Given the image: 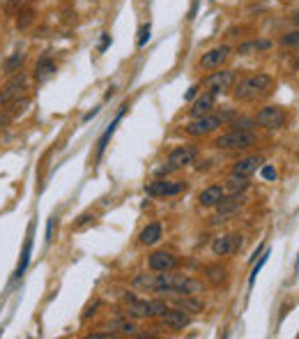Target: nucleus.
Segmentation results:
<instances>
[{
	"instance_id": "f257e3e1",
	"label": "nucleus",
	"mask_w": 299,
	"mask_h": 339,
	"mask_svg": "<svg viewBox=\"0 0 299 339\" xmlns=\"http://www.w3.org/2000/svg\"><path fill=\"white\" fill-rule=\"evenodd\" d=\"M133 286L138 288H150L156 293H184V295H193L202 288L200 282L191 279L189 274H177L173 270H164L159 274H138L133 277Z\"/></svg>"
},
{
	"instance_id": "f03ea898",
	"label": "nucleus",
	"mask_w": 299,
	"mask_h": 339,
	"mask_svg": "<svg viewBox=\"0 0 299 339\" xmlns=\"http://www.w3.org/2000/svg\"><path fill=\"white\" fill-rule=\"evenodd\" d=\"M271 83L274 81H271L269 74H251L235 86L233 95H235V99H242V102H253V99L269 93Z\"/></svg>"
},
{
	"instance_id": "7ed1b4c3",
	"label": "nucleus",
	"mask_w": 299,
	"mask_h": 339,
	"mask_svg": "<svg viewBox=\"0 0 299 339\" xmlns=\"http://www.w3.org/2000/svg\"><path fill=\"white\" fill-rule=\"evenodd\" d=\"M124 302H127V311L131 319H154L168 311L166 302L161 300H138L133 295H124Z\"/></svg>"
},
{
	"instance_id": "20e7f679",
	"label": "nucleus",
	"mask_w": 299,
	"mask_h": 339,
	"mask_svg": "<svg viewBox=\"0 0 299 339\" xmlns=\"http://www.w3.org/2000/svg\"><path fill=\"white\" fill-rule=\"evenodd\" d=\"M258 143V136L253 132H242V130H233L228 134H221L219 139L214 141L216 148L221 150H244L251 148V145Z\"/></svg>"
},
{
	"instance_id": "39448f33",
	"label": "nucleus",
	"mask_w": 299,
	"mask_h": 339,
	"mask_svg": "<svg viewBox=\"0 0 299 339\" xmlns=\"http://www.w3.org/2000/svg\"><path fill=\"white\" fill-rule=\"evenodd\" d=\"M233 113H219V116H202V118H193L191 122H189L187 127H184V132H187L189 136H205L210 134V132H214L216 127H221V122L225 120V118H230Z\"/></svg>"
},
{
	"instance_id": "423d86ee",
	"label": "nucleus",
	"mask_w": 299,
	"mask_h": 339,
	"mask_svg": "<svg viewBox=\"0 0 299 339\" xmlns=\"http://www.w3.org/2000/svg\"><path fill=\"white\" fill-rule=\"evenodd\" d=\"M28 86V79L23 72H18V74H12V79L7 81V83L0 88V104L3 107H7V104H14L18 97L23 95V90H26Z\"/></svg>"
},
{
	"instance_id": "0eeeda50",
	"label": "nucleus",
	"mask_w": 299,
	"mask_h": 339,
	"mask_svg": "<svg viewBox=\"0 0 299 339\" xmlns=\"http://www.w3.org/2000/svg\"><path fill=\"white\" fill-rule=\"evenodd\" d=\"M235 81H237V72L235 70H221V72H212V74L202 81V88H205L207 93L216 95V93H221V90H228Z\"/></svg>"
},
{
	"instance_id": "6e6552de",
	"label": "nucleus",
	"mask_w": 299,
	"mask_h": 339,
	"mask_svg": "<svg viewBox=\"0 0 299 339\" xmlns=\"http://www.w3.org/2000/svg\"><path fill=\"white\" fill-rule=\"evenodd\" d=\"M256 122L267 130H279L285 125V111L281 107H262L256 116Z\"/></svg>"
},
{
	"instance_id": "1a4fd4ad",
	"label": "nucleus",
	"mask_w": 299,
	"mask_h": 339,
	"mask_svg": "<svg viewBox=\"0 0 299 339\" xmlns=\"http://www.w3.org/2000/svg\"><path fill=\"white\" fill-rule=\"evenodd\" d=\"M244 201H246V199H244V196L239 194V192H233V196H228V199H225V196H223V199H221L219 203L214 205V208H216V213H219V215H216V217H214V222H223V219L228 217V215H233L235 210H239V208H242V205H244Z\"/></svg>"
},
{
	"instance_id": "9d476101",
	"label": "nucleus",
	"mask_w": 299,
	"mask_h": 339,
	"mask_svg": "<svg viewBox=\"0 0 299 339\" xmlns=\"http://www.w3.org/2000/svg\"><path fill=\"white\" fill-rule=\"evenodd\" d=\"M184 189H187L184 182H170V180H154L152 185L145 187V192L150 196H175Z\"/></svg>"
},
{
	"instance_id": "9b49d317",
	"label": "nucleus",
	"mask_w": 299,
	"mask_h": 339,
	"mask_svg": "<svg viewBox=\"0 0 299 339\" xmlns=\"http://www.w3.org/2000/svg\"><path fill=\"white\" fill-rule=\"evenodd\" d=\"M177 256H173L170 251H154V254H150V261H147V265H150V270H154V272H164V270H175L177 268Z\"/></svg>"
},
{
	"instance_id": "f8f14e48",
	"label": "nucleus",
	"mask_w": 299,
	"mask_h": 339,
	"mask_svg": "<svg viewBox=\"0 0 299 339\" xmlns=\"http://www.w3.org/2000/svg\"><path fill=\"white\" fill-rule=\"evenodd\" d=\"M228 58H230V49L228 47H216V49H212V51L202 53L200 67H202V70H216V67H221Z\"/></svg>"
},
{
	"instance_id": "ddd939ff",
	"label": "nucleus",
	"mask_w": 299,
	"mask_h": 339,
	"mask_svg": "<svg viewBox=\"0 0 299 339\" xmlns=\"http://www.w3.org/2000/svg\"><path fill=\"white\" fill-rule=\"evenodd\" d=\"M196 159V148H191V145H179V148H175L173 153H170V157H168V164H170V168H184V166H189V164Z\"/></svg>"
},
{
	"instance_id": "4468645a",
	"label": "nucleus",
	"mask_w": 299,
	"mask_h": 339,
	"mask_svg": "<svg viewBox=\"0 0 299 339\" xmlns=\"http://www.w3.org/2000/svg\"><path fill=\"white\" fill-rule=\"evenodd\" d=\"M237 247H242V236H219L212 242V251L214 256H225L230 251H235Z\"/></svg>"
},
{
	"instance_id": "2eb2a0df",
	"label": "nucleus",
	"mask_w": 299,
	"mask_h": 339,
	"mask_svg": "<svg viewBox=\"0 0 299 339\" xmlns=\"http://www.w3.org/2000/svg\"><path fill=\"white\" fill-rule=\"evenodd\" d=\"M214 104H216V95H212V93H205V95H200V97H198L196 102L191 104V109H189V113H191L193 118L210 116V113L214 111Z\"/></svg>"
},
{
	"instance_id": "dca6fc26",
	"label": "nucleus",
	"mask_w": 299,
	"mask_h": 339,
	"mask_svg": "<svg viewBox=\"0 0 299 339\" xmlns=\"http://www.w3.org/2000/svg\"><path fill=\"white\" fill-rule=\"evenodd\" d=\"M161 323L168 325L170 330H184L189 325V316L184 314V309H168L166 314H161Z\"/></svg>"
},
{
	"instance_id": "f3484780",
	"label": "nucleus",
	"mask_w": 299,
	"mask_h": 339,
	"mask_svg": "<svg viewBox=\"0 0 299 339\" xmlns=\"http://www.w3.org/2000/svg\"><path fill=\"white\" fill-rule=\"evenodd\" d=\"M223 194H225L223 187L212 185V187H207V189L200 192V196H198V203H200L202 208H214V205L219 203L221 199H223Z\"/></svg>"
},
{
	"instance_id": "a211bd4d",
	"label": "nucleus",
	"mask_w": 299,
	"mask_h": 339,
	"mask_svg": "<svg viewBox=\"0 0 299 339\" xmlns=\"http://www.w3.org/2000/svg\"><path fill=\"white\" fill-rule=\"evenodd\" d=\"M53 74H55V62L51 60L49 56H41L35 65V79L39 81V83H44V81H49Z\"/></svg>"
},
{
	"instance_id": "6ab92c4d",
	"label": "nucleus",
	"mask_w": 299,
	"mask_h": 339,
	"mask_svg": "<svg viewBox=\"0 0 299 339\" xmlns=\"http://www.w3.org/2000/svg\"><path fill=\"white\" fill-rule=\"evenodd\" d=\"M260 164H262L260 157H244V159H239V162L233 166V173L248 178L253 171H258V166H260Z\"/></svg>"
},
{
	"instance_id": "aec40b11",
	"label": "nucleus",
	"mask_w": 299,
	"mask_h": 339,
	"mask_svg": "<svg viewBox=\"0 0 299 339\" xmlns=\"http://www.w3.org/2000/svg\"><path fill=\"white\" fill-rule=\"evenodd\" d=\"M161 240V226L159 224H147L141 231V245H156Z\"/></svg>"
},
{
	"instance_id": "412c9836",
	"label": "nucleus",
	"mask_w": 299,
	"mask_h": 339,
	"mask_svg": "<svg viewBox=\"0 0 299 339\" xmlns=\"http://www.w3.org/2000/svg\"><path fill=\"white\" fill-rule=\"evenodd\" d=\"M30 249H32V226H30V231H28L26 242H23L21 261H18V265H16V277H18V274H23V270H26L28 263H30Z\"/></svg>"
},
{
	"instance_id": "4be33fe9",
	"label": "nucleus",
	"mask_w": 299,
	"mask_h": 339,
	"mask_svg": "<svg viewBox=\"0 0 299 339\" xmlns=\"http://www.w3.org/2000/svg\"><path fill=\"white\" fill-rule=\"evenodd\" d=\"M177 307L184 311H191V314H200L202 309H205V305H202L200 300H193L191 295H184V298H177Z\"/></svg>"
},
{
	"instance_id": "5701e85b",
	"label": "nucleus",
	"mask_w": 299,
	"mask_h": 339,
	"mask_svg": "<svg viewBox=\"0 0 299 339\" xmlns=\"http://www.w3.org/2000/svg\"><path fill=\"white\" fill-rule=\"evenodd\" d=\"M248 187V178L246 176H237V173H230L228 180H225V189L228 192H244Z\"/></svg>"
},
{
	"instance_id": "b1692460",
	"label": "nucleus",
	"mask_w": 299,
	"mask_h": 339,
	"mask_svg": "<svg viewBox=\"0 0 299 339\" xmlns=\"http://www.w3.org/2000/svg\"><path fill=\"white\" fill-rule=\"evenodd\" d=\"M207 279H210V284H214V286H221V284L228 279V270L221 268V265H212V268H207Z\"/></svg>"
},
{
	"instance_id": "393cba45",
	"label": "nucleus",
	"mask_w": 299,
	"mask_h": 339,
	"mask_svg": "<svg viewBox=\"0 0 299 339\" xmlns=\"http://www.w3.org/2000/svg\"><path fill=\"white\" fill-rule=\"evenodd\" d=\"M124 109H127V107H122V111H120V116L115 118L113 122H110V127H108V130L104 132V136H101V139H99V148H97V157H101V155H104V150H106V143H108L110 134H113V132H115V125H118V122L122 120V116H124Z\"/></svg>"
},
{
	"instance_id": "a878e982",
	"label": "nucleus",
	"mask_w": 299,
	"mask_h": 339,
	"mask_svg": "<svg viewBox=\"0 0 299 339\" xmlns=\"http://www.w3.org/2000/svg\"><path fill=\"white\" fill-rule=\"evenodd\" d=\"M269 47H271V42H246L237 49V53L239 56H248V53H253V51H267Z\"/></svg>"
},
{
	"instance_id": "bb28decb",
	"label": "nucleus",
	"mask_w": 299,
	"mask_h": 339,
	"mask_svg": "<svg viewBox=\"0 0 299 339\" xmlns=\"http://www.w3.org/2000/svg\"><path fill=\"white\" fill-rule=\"evenodd\" d=\"M23 60H26V56H23V53H14L12 58H7V60H5L3 72H7V74H16L18 67L23 65Z\"/></svg>"
},
{
	"instance_id": "cd10ccee",
	"label": "nucleus",
	"mask_w": 299,
	"mask_h": 339,
	"mask_svg": "<svg viewBox=\"0 0 299 339\" xmlns=\"http://www.w3.org/2000/svg\"><path fill=\"white\" fill-rule=\"evenodd\" d=\"M258 122L256 120H248V118H237V120H233V130H242V132H253V127H256Z\"/></svg>"
},
{
	"instance_id": "c85d7f7f",
	"label": "nucleus",
	"mask_w": 299,
	"mask_h": 339,
	"mask_svg": "<svg viewBox=\"0 0 299 339\" xmlns=\"http://www.w3.org/2000/svg\"><path fill=\"white\" fill-rule=\"evenodd\" d=\"M110 328H118L122 334H133V332L138 330V328H136V323H131V321H115V323L110 325Z\"/></svg>"
},
{
	"instance_id": "c756f323",
	"label": "nucleus",
	"mask_w": 299,
	"mask_h": 339,
	"mask_svg": "<svg viewBox=\"0 0 299 339\" xmlns=\"http://www.w3.org/2000/svg\"><path fill=\"white\" fill-rule=\"evenodd\" d=\"M147 39H150V24H143V26H141V30H138L136 47H145Z\"/></svg>"
},
{
	"instance_id": "7c9ffc66",
	"label": "nucleus",
	"mask_w": 299,
	"mask_h": 339,
	"mask_svg": "<svg viewBox=\"0 0 299 339\" xmlns=\"http://www.w3.org/2000/svg\"><path fill=\"white\" fill-rule=\"evenodd\" d=\"M281 42H283L285 47H294V49H297V47H299V30H292V33H285Z\"/></svg>"
},
{
	"instance_id": "2f4dec72",
	"label": "nucleus",
	"mask_w": 299,
	"mask_h": 339,
	"mask_svg": "<svg viewBox=\"0 0 299 339\" xmlns=\"http://www.w3.org/2000/svg\"><path fill=\"white\" fill-rule=\"evenodd\" d=\"M32 24V10H26V12H23V14H21V19H18L16 21V26H18V28H28V26H30Z\"/></svg>"
},
{
	"instance_id": "473e14b6",
	"label": "nucleus",
	"mask_w": 299,
	"mask_h": 339,
	"mask_svg": "<svg viewBox=\"0 0 299 339\" xmlns=\"http://www.w3.org/2000/svg\"><path fill=\"white\" fill-rule=\"evenodd\" d=\"M267 256H269V254H265V256H260V261H258V263H256V268H253V272H251V277H248V284H253V282H256V277H258V272H260V270H262V265H265V263H267Z\"/></svg>"
},
{
	"instance_id": "72a5a7b5",
	"label": "nucleus",
	"mask_w": 299,
	"mask_h": 339,
	"mask_svg": "<svg viewBox=\"0 0 299 339\" xmlns=\"http://www.w3.org/2000/svg\"><path fill=\"white\" fill-rule=\"evenodd\" d=\"M55 224H58V219L51 217L49 219V228H46V242H53V231H55Z\"/></svg>"
},
{
	"instance_id": "f704fd0d",
	"label": "nucleus",
	"mask_w": 299,
	"mask_h": 339,
	"mask_svg": "<svg viewBox=\"0 0 299 339\" xmlns=\"http://www.w3.org/2000/svg\"><path fill=\"white\" fill-rule=\"evenodd\" d=\"M262 178H265V180H274V178H276V168L274 166H262Z\"/></svg>"
},
{
	"instance_id": "c9c22d12",
	"label": "nucleus",
	"mask_w": 299,
	"mask_h": 339,
	"mask_svg": "<svg viewBox=\"0 0 299 339\" xmlns=\"http://www.w3.org/2000/svg\"><path fill=\"white\" fill-rule=\"evenodd\" d=\"M95 217H90V215H81L78 217V222H76V228H81V226H85V224H90Z\"/></svg>"
},
{
	"instance_id": "e433bc0d",
	"label": "nucleus",
	"mask_w": 299,
	"mask_h": 339,
	"mask_svg": "<svg viewBox=\"0 0 299 339\" xmlns=\"http://www.w3.org/2000/svg\"><path fill=\"white\" fill-rule=\"evenodd\" d=\"M108 44H110V35L104 33V37H101V42H99V51H106V49H108Z\"/></svg>"
},
{
	"instance_id": "4c0bfd02",
	"label": "nucleus",
	"mask_w": 299,
	"mask_h": 339,
	"mask_svg": "<svg viewBox=\"0 0 299 339\" xmlns=\"http://www.w3.org/2000/svg\"><path fill=\"white\" fill-rule=\"evenodd\" d=\"M196 90H198V86H193V88H189V93L184 95V99H193V95H196Z\"/></svg>"
},
{
	"instance_id": "58836bf2",
	"label": "nucleus",
	"mask_w": 299,
	"mask_h": 339,
	"mask_svg": "<svg viewBox=\"0 0 299 339\" xmlns=\"http://www.w3.org/2000/svg\"><path fill=\"white\" fill-rule=\"evenodd\" d=\"M290 19H292V24H299V12H292V14H290Z\"/></svg>"
}]
</instances>
